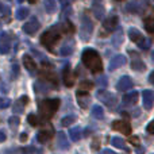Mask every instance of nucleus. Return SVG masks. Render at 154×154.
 <instances>
[{
    "mask_svg": "<svg viewBox=\"0 0 154 154\" xmlns=\"http://www.w3.org/2000/svg\"><path fill=\"white\" fill-rule=\"evenodd\" d=\"M43 7L48 14H54L57 11L56 0H43Z\"/></svg>",
    "mask_w": 154,
    "mask_h": 154,
    "instance_id": "27",
    "label": "nucleus"
},
{
    "mask_svg": "<svg viewBox=\"0 0 154 154\" xmlns=\"http://www.w3.org/2000/svg\"><path fill=\"white\" fill-rule=\"evenodd\" d=\"M128 38H130L133 42L138 43L139 41L143 38V35H142V32L139 31L138 29H135V27H130V29H128Z\"/></svg>",
    "mask_w": 154,
    "mask_h": 154,
    "instance_id": "23",
    "label": "nucleus"
},
{
    "mask_svg": "<svg viewBox=\"0 0 154 154\" xmlns=\"http://www.w3.org/2000/svg\"><path fill=\"white\" fill-rule=\"evenodd\" d=\"M131 69L137 72H143L146 69V65L141 58H133L131 60Z\"/></svg>",
    "mask_w": 154,
    "mask_h": 154,
    "instance_id": "24",
    "label": "nucleus"
},
{
    "mask_svg": "<svg viewBox=\"0 0 154 154\" xmlns=\"http://www.w3.org/2000/svg\"><path fill=\"white\" fill-rule=\"evenodd\" d=\"M22 61H23V65L24 68H26L29 72H35V69H37V64H35V61L32 60L31 56H29V54H24L23 58H22Z\"/></svg>",
    "mask_w": 154,
    "mask_h": 154,
    "instance_id": "20",
    "label": "nucleus"
},
{
    "mask_svg": "<svg viewBox=\"0 0 154 154\" xmlns=\"http://www.w3.org/2000/svg\"><path fill=\"white\" fill-rule=\"evenodd\" d=\"M19 76V66L18 64H12V68H11V79L16 80Z\"/></svg>",
    "mask_w": 154,
    "mask_h": 154,
    "instance_id": "39",
    "label": "nucleus"
},
{
    "mask_svg": "<svg viewBox=\"0 0 154 154\" xmlns=\"http://www.w3.org/2000/svg\"><path fill=\"white\" fill-rule=\"evenodd\" d=\"M133 87H134V82L128 76L120 77L119 81H118V84H116V89L119 91V92H126V91L131 89Z\"/></svg>",
    "mask_w": 154,
    "mask_h": 154,
    "instance_id": "13",
    "label": "nucleus"
},
{
    "mask_svg": "<svg viewBox=\"0 0 154 154\" xmlns=\"http://www.w3.org/2000/svg\"><path fill=\"white\" fill-rule=\"evenodd\" d=\"M116 2H122V0H116Z\"/></svg>",
    "mask_w": 154,
    "mask_h": 154,
    "instance_id": "55",
    "label": "nucleus"
},
{
    "mask_svg": "<svg viewBox=\"0 0 154 154\" xmlns=\"http://www.w3.org/2000/svg\"><path fill=\"white\" fill-rule=\"evenodd\" d=\"M92 31H93V23L89 19V16L87 14H84L81 18V24H80V30H79V37L81 41L88 42L92 37Z\"/></svg>",
    "mask_w": 154,
    "mask_h": 154,
    "instance_id": "4",
    "label": "nucleus"
},
{
    "mask_svg": "<svg viewBox=\"0 0 154 154\" xmlns=\"http://www.w3.org/2000/svg\"><path fill=\"white\" fill-rule=\"evenodd\" d=\"M39 29H41V23L37 18H31L29 22H26V23L23 24V27H22V30L24 31V34L30 35V37H34Z\"/></svg>",
    "mask_w": 154,
    "mask_h": 154,
    "instance_id": "6",
    "label": "nucleus"
},
{
    "mask_svg": "<svg viewBox=\"0 0 154 154\" xmlns=\"http://www.w3.org/2000/svg\"><path fill=\"white\" fill-rule=\"evenodd\" d=\"M12 48V37L7 31L0 34V54H8Z\"/></svg>",
    "mask_w": 154,
    "mask_h": 154,
    "instance_id": "7",
    "label": "nucleus"
},
{
    "mask_svg": "<svg viewBox=\"0 0 154 154\" xmlns=\"http://www.w3.org/2000/svg\"><path fill=\"white\" fill-rule=\"evenodd\" d=\"M127 62V58H126V56H123V54H118V56H115L114 58L109 61V72H112V70H116L119 69V68H122L123 65Z\"/></svg>",
    "mask_w": 154,
    "mask_h": 154,
    "instance_id": "12",
    "label": "nucleus"
},
{
    "mask_svg": "<svg viewBox=\"0 0 154 154\" xmlns=\"http://www.w3.org/2000/svg\"><path fill=\"white\" fill-rule=\"evenodd\" d=\"M97 99L101 101L103 104H106L108 108H115L118 103V99L115 95H112L111 92H107L106 89H99L97 93H96Z\"/></svg>",
    "mask_w": 154,
    "mask_h": 154,
    "instance_id": "5",
    "label": "nucleus"
},
{
    "mask_svg": "<svg viewBox=\"0 0 154 154\" xmlns=\"http://www.w3.org/2000/svg\"><path fill=\"white\" fill-rule=\"evenodd\" d=\"M73 51H75V42H73L72 39H69V41H66V42H64V45H62L61 49H60V54H61L62 57L72 56Z\"/></svg>",
    "mask_w": 154,
    "mask_h": 154,
    "instance_id": "17",
    "label": "nucleus"
},
{
    "mask_svg": "<svg viewBox=\"0 0 154 154\" xmlns=\"http://www.w3.org/2000/svg\"><path fill=\"white\" fill-rule=\"evenodd\" d=\"M112 128L115 131L125 134V135H130L131 134V125L127 120H115V122H112Z\"/></svg>",
    "mask_w": 154,
    "mask_h": 154,
    "instance_id": "9",
    "label": "nucleus"
},
{
    "mask_svg": "<svg viewBox=\"0 0 154 154\" xmlns=\"http://www.w3.org/2000/svg\"><path fill=\"white\" fill-rule=\"evenodd\" d=\"M99 142H100V139H93V142H92V149L93 150H97L99 149Z\"/></svg>",
    "mask_w": 154,
    "mask_h": 154,
    "instance_id": "47",
    "label": "nucleus"
},
{
    "mask_svg": "<svg viewBox=\"0 0 154 154\" xmlns=\"http://www.w3.org/2000/svg\"><path fill=\"white\" fill-rule=\"evenodd\" d=\"M69 137L73 142H79L82 138V130L77 126V127H72L69 130Z\"/></svg>",
    "mask_w": 154,
    "mask_h": 154,
    "instance_id": "25",
    "label": "nucleus"
},
{
    "mask_svg": "<svg viewBox=\"0 0 154 154\" xmlns=\"http://www.w3.org/2000/svg\"><path fill=\"white\" fill-rule=\"evenodd\" d=\"M27 2H29V3H30V4H35V3H37V2H38V0H27Z\"/></svg>",
    "mask_w": 154,
    "mask_h": 154,
    "instance_id": "54",
    "label": "nucleus"
},
{
    "mask_svg": "<svg viewBox=\"0 0 154 154\" xmlns=\"http://www.w3.org/2000/svg\"><path fill=\"white\" fill-rule=\"evenodd\" d=\"M26 153L27 154H43V150L38 149V147H35V146H30L26 149Z\"/></svg>",
    "mask_w": 154,
    "mask_h": 154,
    "instance_id": "41",
    "label": "nucleus"
},
{
    "mask_svg": "<svg viewBox=\"0 0 154 154\" xmlns=\"http://www.w3.org/2000/svg\"><path fill=\"white\" fill-rule=\"evenodd\" d=\"M58 107H60V99H45V100L39 101L38 111H39V115L43 119L48 120L56 114Z\"/></svg>",
    "mask_w": 154,
    "mask_h": 154,
    "instance_id": "2",
    "label": "nucleus"
},
{
    "mask_svg": "<svg viewBox=\"0 0 154 154\" xmlns=\"http://www.w3.org/2000/svg\"><path fill=\"white\" fill-rule=\"evenodd\" d=\"M5 138H7V135H5V133L3 130H0V142H4Z\"/></svg>",
    "mask_w": 154,
    "mask_h": 154,
    "instance_id": "49",
    "label": "nucleus"
},
{
    "mask_svg": "<svg viewBox=\"0 0 154 154\" xmlns=\"http://www.w3.org/2000/svg\"><path fill=\"white\" fill-rule=\"evenodd\" d=\"M62 80H64V84L66 85L68 88L73 87V84H75V76H73L69 64H66L64 66V70H62Z\"/></svg>",
    "mask_w": 154,
    "mask_h": 154,
    "instance_id": "11",
    "label": "nucleus"
},
{
    "mask_svg": "<svg viewBox=\"0 0 154 154\" xmlns=\"http://www.w3.org/2000/svg\"><path fill=\"white\" fill-rule=\"evenodd\" d=\"M8 125H10L11 130L16 131V130H18V127H19V125H20V119H19L16 115H12V116L8 119Z\"/></svg>",
    "mask_w": 154,
    "mask_h": 154,
    "instance_id": "32",
    "label": "nucleus"
},
{
    "mask_svg": "<svg viewBox=\"0 0 154 154\" xmlns=\"http://www.w3.org/2000/svg\"><path fill=\"white\" fill-rule=\"evenodd\" d=\"M11 104V100L10 99H3V100H0V108H7V107H10Z\"/></svg>",
    "mask_w": 154,
    "mask_h": 154,
    "instance_id": "43",
    "label": "nucleus"
},
{
    "mask_svg": "<svg viewBox=\"0 0 154 154\" xmlns=\"http://www.w3.org/2000/svg\"><path fill=\"white\" fill-rule=\"evenodd\" d=\"M149 81H150V82H152V84H153V81H154V72H152V73H150V77H149Z\"/></svg>",
    "mask_w": 154,
    "mask_h": 154,
    "instance_id": "53",
    "label": "nucleus"
},
{
    "mask_svg": "<svg viewBox=\"0 0 154 154\" xmlns=\"http://www.w3.org/2000/svg\"><path fill=\"white\" fill-rule=\"evenodd\" d=\"M96 84L99 85V87H107L108 85V81H107V77L106 76H100V77H97L96 79Z\"/></svg>",
    "mask_w": 154,
    "mask_h": 154,
    "instance_id": "40",
    "label": "nucleus"
},
{
    "mask_svg": "<svg viewBox=\"0 0 154 154\" xmlns=\"http://www.w3.org/2000/svg\"><path fill=\"white\" fill-rule=\"evenodd\" d=\"M126 10H127L128 14H138L139 10H141V5L137 2H130L127 5H126Z\"/></svg>",
    "mask_w": 154,
    "mask_h": 154,
    "instance_id": "31",
    "label": "nucleus"
},
{
    "mask_svg": "<svg viewBox=\"0 0 154 154\" xmlns=\"http://www.w3.org/2000/svg\"><path fill=\"white\" fill-rule=\"evenodd\" d=\"M138 96H139V93L137 92V91H133V92L125 95L123 103H125L126 106H134V104H137V101H138Z\"/></svg>",
    "mask_w": 154,
    "mask_h": 154,
    "instance_id": "22",
    "label": "nucleus"
},
{
    "mask_svg": "<svg viewBox=\"0 0 154 154\" xmlns=\"http://www.w3.org/2000/svg\"><path fill=\"white\" fill-rule=\"evenodd\" d=\"M0 14H2L3 16H8L11 14L10 7H8L7 4H2V3H0Z\"/></svg>",
    "mask_w": 154,
    "mask_h": 154,
    "instance_id": "42",
    "label": "nucleus"
},
{
    "mask_svg": "<svg viewBox=\"0 0 154 154\" xmlns=\"http://www.w3.org/2000/svg\"><path fill=\"white\" fill-rule=\"evenodd\" d=\"M27 122H29L30 125L32 126V127H37V126H39V125H41L39 118H38L35 114H30L29 116H27Z\"/></svg>",
    "mask_w": 154,
    "mask_h": 154,
    "instance_id": "36",
    "label": "nucleus"
},
{
    "mask_svg": "<svg viewBox=\"0 0 154 154\" xmlns=\"http://www.w3.org/2000/svg\"><path fill=\"white\" fill-rule=\"evenodd\" d=\"M0 91H2V93H7V92H8V87H7V84H4V82H3L2 87H0Z\"/></svg>",
    "mask_w": 154,
    "mask_h": 154,
    "instance_id": "48",
    "label": "nucleus"
},
{
    "mask_svg": "<svg viewBox=\"0 0 154 154\" xmlns=\"http://www.w3.org/2000/svg\"><path fill=\"white\" fill-rule=\"evenodd\" d=\"M60 39H61V31H60V29L57 26L49 29L48 31H45L41 35V43L51 53L54 51V46L58 43Z\"/></svg>",
    "mask_w": 154,
    "mask_h": 154,
    "instance_id": "3",
    "label": "nucleus"
},
{
    "mask_svg": "<svg viewBox=\"0 0 154 154\" xmlns=\"http://www.w3.org/2000/svg\"><path fill=\"white\" fill-rule=\"evenodd\" d=\"M27 141V133H22L20 134V142Z\"/></svg>",
    "mask_w": 154,
    "mask_h": 154,
    "instance_id": "51",
    "label": "nucleus"
},
{
    "mask_svg": "<svg viewBox=\"0 0 154 154\" xmlns=\"http://www.w3.org/2000/svg\"><path fill=\"white\" fill-rule=\"evenodd\" d=\"M145 29H146V31H149L150 34L154 32V20L152 16H147V18L145 19Z\"/></svg>",
    "mask_w": 154,
    "mask_h": 154,
    "instance_id": "37",
    "label": "nucleus"
},
{
    "mask_svg": "<svg viewBox=\"0 0 154 154\" xmlns=\"http://www.w3.org/2000/svg\"><path fill=\"white\" fill-rule=\"evenodd\" d=\"M137 153H138V154H143L145 153V147H138V149H137Z\"/></svg>",
    "mask_w": 154,
    "mask_h": 154,
    "instance_id": "52",
    "label": "nucleus"
},
{
    "mask_svg": "<svg viewBox=\"0 0 154 154\" xmlns=\"http://www.w3.org/2000/svg\"><path fill=\"white\" fill-rule=\"evenodd\" d=\"M77 101H79V106L81 108H88L91 101L89 92H80V91H77Z\"/></svg>",
    "mask_w": 154,
    "mask_h": 154,
    "instance_id": "18",
    "label": "nucleus"
},
{
    "mask_svg": "<svg viewBox=\"0 0 154 154\" xmlns=\"http://www.w3.org/2000/svg\"><path fill=\"white\" fill-rule=\"evenodd\" d=\"M29 103V97L27 96H22L19 100H16L15 103H14V107H12V111L15 112V114H22V112L24 111V106Z\"/></svg>",
    "mask_w": 154,
    "mask_h": 154,
    "instance_id": "19",
    "label": "nucleus"
},
{
    "mask_svg": "<svg viewBox=\"0 0 154 154\" xmlns=\"http://www.w3.org/2000/svg\"><path fill=\"white\" fill-rule=\"evenodd\" d=\"M51 89H54V87L46 81L34 82V92H37V93H48V92H50Z\"/></svg>",
    "mask_w": 154,
    "mask_h": 154,
    "instance_id": "16",
    "label": "nucleus"
},
{
    "mask_svg": "<svg viewBox=\"0 0 154 154\" xmlns=\"http://www.w3.org/2000/svg\"><path fill=\"white\" fill-rule=\"evenodd\" d=\"M122 42H123V32L118 31L116 34L114 35V38H112V45H114L115 48H119Z\"/></svg>",
    "mask_w": 154,
    "mask_h": 154,
    "instance_id": "35",
    "label": "nucleus"
},
{
    "mask_svg": "<svg viewBox=\"0 0 154 154\" xmlns=\"http://www.w3.org/2000/svg\"><path fill=\"white\" fill-rule=\"evenodd\" d=\"M146 131H147L149 134H154V122H150L149 125H147Z\"/></svg>",
    "mask_w": 154,
    "mask_h": 154,
    "instance_id": "45",
    "label": "nucleus"
},
{
    "mask_svg": "<svg viewBox=\"0 0 154 154\" xmlns=\"http://www.w3.org/2000/svg\"><path fill=\"white\" fill-rule=\"evenodd\" d=\"M69 142H68V137L64 131H58L57 133V147L61 150H68L69 149Z\"/></svg>",
    "mask_w": 154,
    "mask_h": 154,
    "instance_id": "15",
    "label": "nucleus"
},
{
    "mask_svg": "<svg viewBox=\"0 0 154 154\" xmlns=\"http://www.w3.org/2000/svg\"><path fill=\"white\" fill-rule=\"evenodd\" d=\"M137 45H138L139 48L142 49V50H147V49L150 48V45H152V41H150V39H146V38L143 37L138 43H137Z\"/></svg>",
    "mask_w": 154,
    "mask_h": 154,
    "instance_id": "38",
    "label": "nucleus"
},
{
    "mask_svg": "<svg viewBox=\"0 0 154 154\" xmlns=\"http://www.w3.org/2000/svg\"><path fill=\"white\" fill-rule=\"evenodd\" d=\"M61 31H64L65 34H73V32H75V26L70 23V20L66 19V20L61 24Z\"/></svg>",
    "mask_w": 154,
    "mask_h": 154,
    "instance_id": "30",
    "label": "nucleus"
},
{
    "mask_svg": "<svg viewBox=\"0 0 154 154\" xmlns=\"http://www.w3.org/2000/svg\"><path fill=\"white\" fill-rule=\"evenodd\" d=\"M51 137H53V131L51 130H41L37 134V141L39 143H46V142H49L51 139Z\"/></svg>",
    "mask_w": 154,
    "mask_h": 154,
    "instance_id": "21",
    "label": "nucleus"
},
{
    "mask_svg": "<svg viewBox=\"0 0 154 154\" xmlns=\"http://www.w3.org/2000/svg\"><path fill=\"white\" fill-rule=\"evenodd\" d=\"M92 87H93V84L89 81V80H84V81L80 82L79 91L80 92H89V91L92 89Z\"/></svg>",
    "mask_w": 154,
    "mask_h": 154,
    "instance_id": "33",
    "label": "nucleus"
},
{
    "mask_svg": "<svg viewBox=\"0 0 154 154\" xmlns=\"http://www.w3.org/2000/svg\"><path fill=\"white\" fill-rule=\"evenodd\" d=\"M128 142H130L131 145H134V146H137V147L139 146V138L138 137H130V138H128Z\"/></svg>",
    "mask_w": 154,
    "mask_h": 154,
    "instance_id": "44",
    "label": "nucleus"
},
{
    "mask_svg": "<svg viewBox=\"0 0 154 154\" xmlns=\"http://www.w3.org/2000/svg\"><path fill=\"white\" fill-rule=\"evenodd\" d=\"M111 145L114 147H116V149L127 150V147H126V145H125V141H123L122 138H119V137H114V138L111 139Z\"/></svg>",
    "mask_w": 154,
    "mask_h": 154,
    "instance_id": "29",
    "label": "nucleus"
},
{
    "mask_svg": "<svg viewBox=\"0 0 154 154\" xmlns=\"http://www.w3.org/2000/svg\"><path fill=\"white\" fill-rule=\"evenodd\" d=\"M91 114H92V116L95 118V119H97V120L104 119V109H103V107H100L99 104H96V106L92 107Z\"/></svg>",
    "mask_w": 154,
    "mask_h": 154,
    "instance_id": "26",
    "label": "nucleus"
},
{
    "mask_svg": "<svg viewBox=\"0 0 154 154\" xmlns=\"http://www.w3.org/2000/svg\"><path fill=\"white\" fill-rule=\"evenodd\" d=\"M142 101H143V107L146 109H152L153 108V103H154V93L152 89H145L142 92Z\"/></svg>",
    "mask_w": 154,
    "mask_h": 154,
    "instance_id": "14",
    "label": "nucleus"
},
{
    "mask_svg": "<svg viewBox=\"0 0 154 154\" xmlns=\"http://www.w3.org/2000/svg\"><path fill=\"white\" fill-rule=\"evenodd\" d=\"M92 12L97 20H101L106 15V8H104L101 0H93L92 2Z\"/></svg>",
    "mask_w": 154,
    "mask_h": 154,
    "instance_id": "10",
    "label": "nucleus"
},
{
    "mask_svg": "<svg viewBox=\"0 0 154 154\" xmlns=\"http://www.w3.org/2000/svg\"><path fill=\"white\" fill-rule=\"evenodd\" d=\"M60 2H61V5H62V7H69V5L72 4L75 0H60Z\"/></svg>",
    "mask_w": 154,
    "mask_h": 154,
    "instance_id": "46",
    "label": "nucleus"
},
{
    "mask_svg": "<svg viewBox=\"0 0 154 154\" xmlns=\"http://www.w3.org/2000/svg\"><path fill=\"white\" fill-rule=\"evenodd\" d=\"M116 27H118V16L116 15L108 16L106 20H103V31L104 32H101L100 35H101V37H106V35L111 34V32L114 31Z\"/></svg>",
    "mask_w": 154,
    "mask_h": 154,
    "instance_id": "8",
    "label": "nucleus"
},
{
    "mask_svg": "<svg viewBox=\"0 0 154 154\" xmlns=\"http://www.w3.org/2000/svg\"><path fill=\"white\" fill-rule=\"evenodd\" d=\"M81 61L92 73L103 72L101 58L95 49H84V51H82V54H81Z\"/></svg>",
    "mask_w": 154,
    "mask_h": 154,
    "instance_id": "1",
    "label": "nucleus"
},
{
    "mask_svg": "<svg viewBox=\"0 0 154 154\" xmlns=\"http://www.w3.org/2000/svg\"><path fill=\"white\" fill-rule=\"evenodd\" d=\"M99 154H116V153L112 152V150H109V149H104V150H101Z\"/></svg>",
    "mask_w": 154,
    "mask_h": 154,
    "instance_id": "50",
    "label": "nucleus"
},
{
    "mask_svg": "<svg viewBox=\"0 0 154 154\" xmlns=\"http://www.w3.org/2000/svg\"><path fill=\"white\" fill-rule=\"evenodd\" d=\"M76 122V116L75 115H66V116H64L61 119V126L62 127H68V126H70L72 123Z\"/></svg>",
    "mask_w": 154,
    "mask_h": 154,
    "instance_id": "34",
    "label": "nucleus"
},
{
    "mask_svg": "<svg viewBox=\"0 0 154 154\" xmlns=\"http://www.w3.org/2000/svg\"><path fill=\"white\" fill-rule=\"evenodd\" d=\"M29 15H30V10L27 7L18 8V10H16V12H15L16 19H19V20H24V19H26Z\"/></svg>",
    "mask_w": 154,
    "mask_h": 154,
    "instance_id": "28",
    "label": "nucleus"
}]
</instances>
